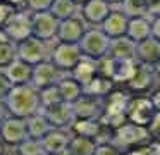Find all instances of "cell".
Instances as JSON below:
<instances>
[{"label":"cell","mask_w":160,"mask_h":155,"mask_svg":"<svg viewBox=\"0 0 160 155\" xmlns=\"http://www.w3.org/2000/svg\"><path fill=\"white\" fill-rule=\"evenodd\" d=\"M4 103L9 116L14 117H26L40 112V100L38 90L31 85H14L4 96Z\"/></svg>","instance_id":"6da1fadb"},{"label":"cell","mask_w":160,"mask_h":155,"mask_svg":"<svg viewBox=\"0 0 160 155\" xmlns=\"http://www.w3.org/2000/svg\"><path fill=\"white\" fill-rule=\"evenodd\" d=\"M148 140H152V138L145 126L126 121V122L115 126L114 129H110V136H108L107 143H110L112 147H115L121 152H126L129 148L145 145Z\"/></svg>","instance_id":"7a4b0ae2"},{"label":"cell","mask_w":160,"mask_h":155,"mask_svg":"<svg viewBox=\"0 0 160 155\" xmlns=\"http://www.w3.org/2000/svg\"><path fill=\"white\" fill-rule=\"evenodd\" d=\"M131 98L129 91H119L112 90L103 98V109L100 114V122L107 129H114L115 126L126 122V107Z\"/></svg>","instance_id":"3957f363"},{"label":"cell","mask_w":160,"mask_h":155,"mask_svg":"<svg viewBox=\"0 0 160 155\" xmlns=\"http://www.w3.org/2000/svg\"><path fill=\"white\" fill-rule=\"evenodd\" d=\"M0 31L5 34V38L14 43L31 36V12L28 9H16L7 23L0 28Z\"/></svg>","instance_id":"277c9868"},{"label":"cell","mask_w":160,"mask_h":155,"mask_svg":"<svg viewBox=\"0 0 160 155\" xmlns=\"http://www.w3.org/2000/svg\"><path fill=\"white\" fill-rule=\"evenodd\" d=\"M16 54L18 59L28 62L29 65H35L50 59V43L35 36H28L16 43Z\"/></svg>","instance_id":"5b68a950"},{"label":"cell","mask_w":160,"mask_h":155,"mask_svg":"<svg viewBox=\"0 0 160 155\" xmlns=\"http://www.w3.org/2000/svg\"><path fill=\"white\" fill-rule=\"evenodd\" d=\"M108 41H110V38L105 36L100 28H90V29H84L81 40L78 41V47H79L81 54L84 57H90L97 60V59L107 55Z\"/></svg>","instance_id":"8992f818"},{"label":"cell","mask_w":160,"mask_h":155,"mask_svg":"<svg viewBox=\"0 0 160 155\" xmlns=\"http://www.w3.org/2000/svg\"><path fill=\"white\" fill-rule=\"evenodd\" d=\"M157 112H158V109L153 105L148 95L131 96L128 107H126V121L139 124V126H146Z\"/></svg>","instance_id":"52a82bcc"},{"label":"cell","mask_w":160,"mask_h":155,"mask_svg":"<svg viewBox=\"0 0 160 155\" xmlns=\"http://www.w3.org/2000/svg\"><path fill=\"white\" fill-rule=\"evenodd\" d=\"M81 57H83V54H81L78 43H62V41H57L55 47L50 48V60L62 72H69Z\"/></svg>","instance_id":"ba28073f"},{"label":"cell","mask_w":160,"mask_h":155,"mask_svg":"<svg viewBox=\"0 0 160 155\" xmlns=\"http://www.w3.org/2000/svg\"><path fill=\"white\" fill-rule=\"evenodd\" d=\"M57 26H59V21L50 14V10L31 12V36L50 43L52 40H55Z\"/></svg>","instance_id":"9c48e42d"},{"label":"cell","mask_w":160,"mask_h":155,"mask_svg":"<svg viewBox=\"0 0 160 155\" xmlns=\"http://www.w3.org/2000/svg\"><path fill=\"white\" fill-rule=\"evenodd\" d=\"M0 138L5 145L9 147H16L22 140L28 138L26 133V121L22 117H14L7 116L2 122H0Z\"/></svg>","instance_id":"30bf717a"},{"label":"cell","mask_w":160,"mask_h":155,"mask_svg":"<svg viewBox=\"0 0 160 155\" xmlns=\"http://www.w3.org/2000/svg\"><path fill=\"white\" fill-rule=\"evenodd\" d=\"M157 65L155 67H150V65H143V64H138L136 67V72L132 74V78L128 81V88H129V93H146L148 95L157 85V72H155Z\"/></svg>","instance_id":"8fae6325"},{"label":"cell","mask_w":160,"mask_h":155,"mask_svg":"<svg viewBox=\"0 0 160 155\" xmlns=\"http://www.w3.org/2000/svg\"><path fill=\"white\" fill-rule=\"evenodd\" d=\"M60 78H62V71H59L53 65V62L48 59V60L38 62V64L33 65L29 85L38 90V88H43V86H48V85H55Z\"/></svg>","instance_id":"7c38bea8"},{"label":"cell","mask_w":160,"mask_h":155,"mask_svg":"<svg viewBox=\"0 0 160 155\" xmlns=\"http://www.w3.org/2000/svg\"><path fill=\"white\" fill-rule=\"evenodd\" d=\"M134 60L138 64L155 67L160 62V40L148 36L134 43Z\"/></svg>","instance_id":"4fadbf2b"},{"label":"cell","mask_w":160,"mask_h":155,"mask_svg":"<svg viewBox=\"0 0 160 155\" xmlns=\"http://www.w3.org/2000/svg\"><path fill=\"white\" fill-rule=\"evenodd\" d=\"M40 112L45 116V119L48 121V124L52 127H66V129H69V126L74 121L72 107L67 102H59L55 105L43 107V109H40Z\"/></svg>","instance_id":"5bb4252c"},{"label":"cell","mask_w":160,"mask_h":155,"mask_svg":"<svg viewBox=\"0 0 160 155\" xmlns=\"http://www.w3.org/2000/svg\"><path fill=\"white\" fill-rule=\"evenodd\" d=\"M84 29H86L84 28V21L81 17H78V14H76L72 17L59 21L55 40L62 41V43H78L81 40V36H83Z\"/></svg>","instance_id":"9a60e30c"},{"label":"cell","mask_w":160,"mask_h":155,"mask_svg":"<svg viewBox=\"0 0 160 155\" xmlns=\"http://www.w3.org/2000/svg\"><path fill=\"white\" fill-rule=\"evenodd\" d=\"M74 119H100L103 100L90 95H81L76 102L71 103Z\"/></svg>","instance_id":"2e32d148"},{"label":"cell","mask_w":160,"mask_h":155,"mask_svg":"<svg viewBox=\"0 0 160 155\" xmlns=\"http://www.w3.org/2000/svg\"><path fill=\"white\" fill-rule=\"evenodd\" d=\"M79 10H81V19L84 23H88L93 28H98L102 24V21L108 16L112 7L105 0H86L79 7Z\"/></svg>","instance_id":"e0dca14e"},{"label":"cell","mask_w":160,"mask_h":155,"mask_svg":"<svg viewBox=\"0 0 160 155\" xmlns=\"http://www.w3.org/2000/svg\"><path fill=\"white\" fill-rule=\"evenodd\" d=\"M71 140V131L66 127H52L45 136L42 138V147L47 155H55L66 150Z\"/></svg>","instance_id":"ac0fdd59"},{"label":"cell","mask_w":160,"mask_h":155,"mask_svg":"<svg viewBox=\"0 0 160 155\" xmlns=\"http://www.w3.org/2000/svg\"><path fill=\"white\" fill-rule=\"evenodd\" d=\"M98 28H100V29L103 31L105 36L110 38V40L112 38H117V36H124L126 28H128V17H126L121 10H117V9L112 7V10L108 12V16L102 21V24Z\"/></svg>","instance_id":"d6986e66"},{"label":"cell","mask_w":160,"mask_h":155,"mask_svg":"<svg viewBox=\"0 0 160 155\" xmlns=\"http://www.w3.org/2000/svg\"><path fill=\"white\" fill-rule=\"evenodd\" d=\"M31 69H33V65H29L28 62L21 60V59H14L11 64L2 69V72L5 74V78L9 79V83L12 86L29 85V81H31Z\"/></svg>","instance_id":"ffe728a7"},{"label":"cell","mask_w":160,"mask_h":155,"mask_svg":"<svg viewBox=\"0 0 160 155\" xmlns=\"http://www.w3.org/2000/svg\"><path fill=\"white\" fill-rule=\"evenodd\" d=\"M69 129L72 131V134H79V136L93 138V140L100 141L102 133L107 127L100 122V119H74Z\"/></svg>","instance_id":"44dd1931"},{"label":"cell","mask_w":160,"mask_h":155,"mask_svg":"<svg viewBox=\"0 0 160 155\" xmlns=\"http://www.w3.org/2000/svg\"><path fill=\"white\" fill-rule=\"evenodd\" d=\"M107 55H110L115 60H124V59H134V41L129 40L128 36H117L112 38L108 41V52Z\"/></svg>","instance_id":"7402d4cb"},{"label":"cell","mask_w":160,"mask_h":155,"mask_svg":"<svg viewBox=\"0 0 160 155\" xmlns=\"http://www.w3.org/2000/svg\"><path fill=\"white\" fill-rule=\"evenodd\" d=\"M69 74H71V78L76 79L81 86L86 85L90 79H93L95 76H97V60L83 55V57L76 62V65L69 71Z\"/></svg>","instance_id":"603a6c76"},{"label":"cell","mask_w":160,"mask_h":155,"mask_svg":"<svg viewBox=\"0 0 160 155\" xmlns=\"http://www.w3.org/2000/svg\"><path fill=\"white\" fill-rule=\"evenodd\" d=\"M114 86H115V83L112 81L110 78L97 74L93 79H90L86 85H83V95H90V96H95V98L103 100L105 96L114 90Z\"/></svg>","instance_id":"cb8c5ba5"},{"label":"cell","mask_w":160,"mask_h":155,"mask_svg":"<svg viewBox=\"0 0 160 155\" xmlns=\"http://www.w3.org/2000/svg\"><path fill=\"white\" fill-rule=\"evenodd\" d=\"M126 36H128L129 40H132L134 43L152 36V34H150V17L141 16V17H131V19H128Z\"/></svg>","instance_id":"d4e9b609"},{"label":"cell","mask_w":160,"mask_h":155,"mask_svg":"<svg viewBox=\"0 0 160 155\" xmlns=\"http://www.w3.org/2000/svg\"><path fill=\"white\" fill-rule=\"evenodd\" d=\"M26 133H28V138H33V140H42L50 129L52 126L48 124V121L45 119L42 112H36L33 116L26 117Z\"/></svg>","instance_id":"484cf974"},{"label":"cell","mask_w":160,"mask_h":155,"mask_svg":"<svg viewBox=\"0 0 160 155\" xmlns=\"http://www.w3.org/2000/svg\"><path fill=\"white\" fill-rule=\"evenodd\" d=\"M57 88H59V93L62 96V102H67V103L76 102L83 95V86L71 76H62L57 81Z\"/></svg>","instance_id":"4316f807"},{"label":"cell","mask_w":160,"mask_h":155,"mask_svg":"<svg viewBox=\"0 0 160 155\" xmlns=\"http://www.w3.org/2000/svg\"><path fill=\"white\" fill-rule=\"evenodd\" d=\"M97 145H98V141L93 140V138H86V136H79V134L71 133L67 150L72 155H93Z\"/></svg>","instance_id":"83f0119b"},{"label":"cell","mask_w":160,"mask_h":155,"mask_svg":"<svg viewBox=\"0 0 160 155\" xmlns=\"http://www.w3.org/2000/svg\"><path fill=\"white\" fill-rule=\"evenodd\" d=\"M136 67H138V62H136L134 59L115 60V71H114V76H112V81H114L115 85H117V83L128 85V81L136 72Z\"/></svg>","instance_id":"f1b7e54d"},{"label":"cell","mask_w":160,"mask_h":155,"mask_svg":"<svg viewBox=\"0 0 160 155\" xmlns=\"http://www.w3.org/2000/svg\"><path fill=\"white\" fill-rule=\"evenodd\" d=\"M48 10L57 21H64L67 17L76 16L78 10H79V5H76L72 0H52Z\"/></svg>","instance_id":"f546056e"},{"label":"cell","mask_w":160,"mask_h":155,"mask_svg":"<svg viewBox=\"0 0 160 155\" xmlns=\"http://www.w3.org/2000/svg\"><path fill=\"white\" fill-rule=\"evenodd\" d=\"M146 9H148V0H122L119 3V10L128 19L146 16Z\"/></svg>","instance_id":"4dcf8cb0"},{"label":"cell","mask_w":160,"mask_h":155,"mask_svg":"<svg viewBox=\"0 0 160 155\" xmlns=\"http://www.w3.org/2000/svg\"><path fill=\"white\" fill-rule=\"evenodd\" d=\"M14 59H18L16 54V43L5 38V34L0 31V69L9 65Z\"/></svg>","instance_id":"1f68e13d"},{"label":"cell","mask_w":160,"mask_h":155,"mask_svg":"<svg viewBox=\"0 0 160 155\" xmlns=\"http://www.w3.org/2000/svg\"><path fill=\"white\" fill-rule=\"evenodd\" d=\"M38 100H40V107L42 109L62 102V96L59 93L57 83L55 85H48V86H43V88H38Z\"/></svg>","instance_id":"d6a6232c"},{"label":"cell","mask_w":160,"mask_h":155,"mask_svg":"<svg viewBox=\"0 0 160 155\" xmlns=\"http://www.w3.org/2000/svg\"><path fill=\"white\" fill-rule=\"evenodd\" d=\"M18 155H43V147L40 140H33V138H26L19 145H16Z\"/></svg>","instance_id":"836d02e7"},{"label":"cell","mask_w":160,"mask_h":155,"mask_svg":"<svg viewBox=\"0 0 160 155\" xmlns=\"http://www.w3.org/2000/svg\"><path fill=\"white\" fill-rule=\"evenodd\" d=\"M52 0H24V9L29 12H40V10H48Z\"/></svg>","instance_id":"e575fe53"},{"label":"cell","mask_w":160,"mask_h":155,"mask_svg":"<svg viewBox=\"0 0 160 155\" xmlns=\"http://www.w3.org/2000/svg\"><path fill=\"white\" fill-rule=\"evenodd\" d=\"M93 155H122L121 150H117L115 147H112L110 143H98L97 148H95Z\"/></svg>","instance_id":"d590c367"},{"label":"cell","mask_w":160,"mask_h":155,"mask_svg":"<svg viewBox=\"0 0 160 155\" xmlns=\"http://www.w3.org/2000/svg\"><path fill=\"white\" fill-rule=\"evenodd\" d=\"M14 10H16L14 7L7 5L5 2H2V0H0V28L7 23V19L12 16V12H14Z\"/></svg>","instance_id":"8d00e7d4"},{"label":"cell","mask_w":160,"mask_h":155,"mask_svg":"<svg viewBox=\"0 0 160 155\" xmlns=\"http://www.w3.org/2000/svg\"><path fill=\"white\" fill-rule=\"evenodd\" d=\"M11 83H9V79L5 78V74L2 72V69H0V98L4 100V96L7 95V91L11 90Z\"/></svg>","instance_id":"74e56055"},{"label":"cell","mask_w":160,"mask_h":155,"mask_svg":"<svg viewBox=\"0 0 160 155\" xmlns=\"http://www.w3.org/2000/svg\"><path fill=\"white\" fill-rule=\"evenodd\" d=\"M122 155H148L146 143L145 145H139V147H134V148H129V150L122 152Z\"/></svg>","instance_id":"f35d334b"},{"label":"cell","mask_w":160,"mask_h":155,"mask_svg":"<svg viewBox=\"0 0 160 155\" xmlns=\"http://www.w3.org/2000/svg\"><path fill=\"white\" fill-rule=\"evenodd\" d=\"M2 2H5L7 5L14 7V9H22L24 7V0H2Z\"/></svg>","instance_id":"ab89813d"},{"label":"cell","mask_w":160,"mask_h":155,"mask_svg":"<svg viewBox=\"0 0 160 155\" xmlns=\"http://www.w3.org/2000/svg\"><path fill=\"white\" fill-rule=\"evenodd\" d=\"M7 116H9V112H7V109H5V103H4V100L0 98V122H2Z\"/></svg>","instance_id":"60d3db41"},{"label":"cell","mask_w":160,"mask_h":155,"mask_svg":"<svg viewBox=\"0 0 160 155\" xmlns=\"http://www.w3.org/2000/svg\"><path fill=\"white\" fill-rule=\"evenodd\" d=\"M0 155H5V143L2 141V138H0Z\"/></svg>","instance_id":"b9f144b4"},{"label":"cell","mask_w":160,"mask_h":155,"mask_svg":"<svg viewBox=\"0 0 160 155\" xmlns=\"http://www.w3.org/2000/svg\"><path fill=\"white\" fill-rule=\"evenodd\" d=\"M107 3H110V7H114V5H119V3L122 2V0H105Z\"/></svg>","instance_id":"7bdbcfd3"},{"label":"cell","mask_w":160,"mask_h":155,"mask_svg":"<svg viewBox=\"0 0 160 155\" xmlns=\"http://www.w3.org/2000/svg\"><path fill=\"white\" fill-rule=\"evenodd\" d=\"M55 155H72V153H71V152H69V150H67V148H66V150L59 152V153H55Z\"/></svg>","instance_id":"ee69618b"},{"label":"cell","mask_w":160,"mask_h":155,"mask_svg":"<svg viewBox=\"0 0 160 155\" xmlns=\"http://www.w3.org/2000/svg\"><path fill=\"white\" fill-rule=\"evenodd\" d=\"M72 2L76 3V5H79V7H81V5H83V3H84V2H86V0H72Z\"/></svg>","instance_id":"f6af8a7d"},{"label":"cell","mask_w":160,"mask_h":155,"mask_svg":"<svg viewBox=\"0 0 160 155\" xmlns=\"http://www.w3.org/2000/svg\"><path fill=\"white\" fill-rule=\"evenodd\" d=\"M43 155H47V153H43Z\"/></svg>","instance_id":"bcb514c9"}]
</instances>
